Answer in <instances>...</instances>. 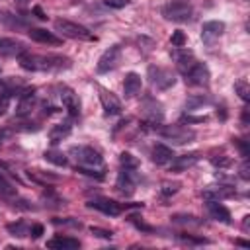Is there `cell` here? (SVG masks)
I'll return each instance as SVG.
<instances>
[{
    "instance_id": "cell-1",
    "label": "cell",
    "mask_w": 250,
    "mask_h": 250,
    "mask_svg": "<svg viewBox=\"0 0 250 250\" xmlns=\"http://www.w3.org/2000/svg\"><path fill=\"white\" fill-rule=\"evenodd\" d=\"M20 64L25 70H62V68H70V59L61 57V55H29L27 51L20 57Z\"/></svg>"
},
{
    "instance_id": "cell-2",
    "label": "cell",
    "mask_w": 250,
    "mask_h": 250,
    "mask_svg": "<svg viewBox=\"0 0 250 250\" xmlns=\"http://www.w3.org/2000/svg\"><path fill=\"white\" fill-rule=\"evenodd\" d=\"M55 29L61 31V33H62L64 37H68V39L96 41V35H94L88 27H84V25H80V23H76V21H70V20H55Z\"/></svg>"
},
{
    "instance_id": "cell-3",
    "label": "cell",
    "mask_w": 250,
    "mask_h": 250,
    "mask_svg": "<svg viewBox=\"0 0 250 250\" xmlns=\"http://www.w3.org/2000/svg\"><path fill=\"white\" fill-rule=\"evenodd\" d=\"M74 160L78 162V166H84V168H102L104 164V158L98 150H94L92 146H84V145H78V146H70L68 150Z\"/></svg>"
},
{
    "instance_id": "cell-4",
    "label": "cell",
    "mask_w": 250,
    "mask_h": 250,
    "mask_svg": "<svg viewBox=\"0 0 250 250\" xmlns=\"http://www.w3.org/2000/svg\"><path fill=\"white\" fill-rule=\"evenodd\" d=\"M193 8L184 0H172L162 8V16L170 21H188L191 20Z\"/></svg>"
},
{
    "instance_id": "cell-5",
    "label": "cell",
    "mask_w": 250,
    "mask_h": 250,
    "mask_svg": "<svg viewBox=\"0 0 250 250\" xmlns=\"http://www.w3.org/2000/svg\"><path fill=\"white\" fill-rule=\"evenodd\" d=\"M148 78H150L152 86H156L158 90H168L176 84L174 72L168 68H162V66H148Z\"/></svg>"
},
{
    "instance_id": "cell-6",
    "label": "cell",
    "mask_w": 250,
    "mask_h": 250,
    "mask_svg": "<svg viewBox=\"0 0 250 250\" xmlns=\"http://www.w3.org/2000/svg\"><path fill=\"white\" fill-rule=\"evenodd\" d=\"M158 135L172 141L174 145H186V143H191L195 139V131L191 129H186V127H166V129H158Z\"/></svg>"
},
{
    "instance_id": "cell-7",
    "label": "cell",
    "mask_w": 250,
    "mask_h": 250,
    "mask_svg": "<svg viewBox=\"0 0 250 250\" xmlns=\"http://www.w3.org/2000/svg\"><path fill=\"white\" fill-rule=\"evenodd\" d=\"M184 76H186V82H189V84H193V86H207L211 74H209L207 64L195 61V62L184 72Z\"/></svg>"
},
{
    "instance_id": "cell-8",
    "label": "cell",
    "mask_w": 250,
    "mask_h": 250,
    "mask_svg": "<svg viewBox=\"0 0 250 250\" xmlns=\"http://www.w3.org/2000/svg\"><path fill=\"white\" fill-rule=\"evenodd\" d=\"M119 57H121V47L119 45H111L107 51H104V55L98 59V72H109L117 66L119 62Z\"/></svg>"
},
{
    "instance_id": "cell-9",
    "label": "cell",
    "mask_w": 250,
    "mask_h": 250,
    "mask_svg": "<svg viewBox=\"0 0 250 250\" xmlns=\"http://www.w3.org/2000/svg\"><path fill=\"white\" fill-rule=\"evenodd\" d=\"M88 207L98 209V211H102L104 215H109V217H117L123 211V205L109 199V197H94V199L88 201Z\"/></svg>"
},
{
    "instance_id": "cell-10",
    "label": "cell",
    "mask_w": 250,
    "mask_h": 250,
    "mask_svg": "<svg viewBox=\"0 0 250 250\" xmlns=\"http://www.w3.org/2000/svg\"><path fill=\"white\" fill-rule=\"evenodd\" d=\"M100 102H102V107H104L105 115H119L121 113V102L109 90L100 88Z\"/></svg>"
},
{
    "instance_id": "cell-11",
    "label": "cell",
    "mask_w": 250,
    "mask_h": 250,
    "mask_svg": "<svg viewBox=\"0 0 250 250\" xmlns=\"http://www.w3.org/2000/svg\"><path fill=\"white\" fill-rule=\"evenodd\" d=\"M25 53V47L21 41L12 37H0V55L4 57H21Z\"/></svg>"
},
{
    "instance_id": "cell-12",
    "label": "cell",
    "mask_w": 250,
    "mask_h": 250,
    "mask_svg": "<svg viewBox=\"0 0 250 250\" xmlns=\"http://www.w3.org/2000/svg\"><path fill=\"white\" fill-rule=\"evenodd\" d=\"M225 31V23L223 21H205L203 27H201V39L205 43H213L215 39H219Z\"/></svg>"
},
{
    "instance_id": "cell-13",
    "label": "cell",
    "mask_w": 250,
    "mask_h": 250,
    "mask_svg": "<svg viewBox=\"0 0 250 250\" xmlns=\"http://www.w3.org/2000/svg\"><path fill=\"white\" fill-rule=\"evenodd\" d=\"M172 59H174V62L178 64V68L182 70V74L195 62V57H193V53L191 51H186V49H182V47H174L172 49Z\"/></svg>"
},
{
    "instance_id": "cell-14",
    "label": "cell",
    "mask_w": 250,
    "mask_h": 250,
    "mask_svg": "<svg viewBox=\"0 0 250 250\" xmlns=\"http://www.w3.org/2000/svg\"><path fill=\"white\" fill-rule=\"evenodd\" d=\"M27 35H29L35 43H43V45H61V43H62L57 35H53L51 31H47V29H43V27H31V29L27 31Z\"/></svg>"
},
{
    "instance_id": "cell-15",
    "label": "cell",
    "mask_w": 250,
    "mask_h": 250,
    "mask_svg": "<svg viewBox=\"0 0 250 250\" xmlns=\"http://www.w3.org/2000/svg\"><path fill=\"white\" fill-rule=\"evenodd\" d=\"M207 209H209V213H211V217H213L215 221H221V223H225V225H230V223H232L230 211H229L225 205H221L217 199H209Z\"/></svg>"
},
{
    "instance_id": "cell-16",
    "label": "cell",
    "mask_w": 250,
    "mask_h": 250,
    "mask_svg": "<svg viewBox=\"0 0 250 250\" xmlns=\"http://www.w3.org/2000/svg\"><path fill=\"white\" fill-rule=\"evenodd\" d=\"M115 188H117L119 193L127 195V197L133 195V191H135V180H133V176H131V170H125V168H123V172L117 176Z\"/></svg>"
},
{
    "instance_id": "cell-17",
    "label": "cell",
    "mask_w": 250,
    "mask_h": 250,
    "mask_svg": "<svg viewBox=\"0 0 250 250\" xmlns=\"http://www.w3.org/2000/svg\"><path fill=\"white\" fill-rule=\"evenodd\" d=\"M80 246V242L76 238H70V236H53L51 240H47V248H53V250H76Z\"/></svg>"
},
{
    "instance_id": "cell-18",
    "label": "cell",
    "mask_w": 250,
    "mask_h": 250,
    "mask_svg": "<svg viewBox=\"0 0 250 250\" xmlns=\"http://www.w3.org/2000/svg\"><path fill=\"white\" fill-rule=\"evenodd\" d=\"M61 100H62V105L68 109V113L74 117V115H78V111H80V102H78V96L70 90V88H62L61 90Z\"/></svg>"
},
{
    "instance_id": "cell-19",
    "label": "cell",
    "mask_w": 250,
    "mask_h": 250,
    "mask_svg": "<svg viewBox=\"0 0 250 250\" xmlns=\"http://www.w3.org/2000/svg\"><path fill=\"white\" fill-rule=\"evenodd\" d=\"M150 154H152V162H154V164H160V166L172 162L174 156H176L174 150H172L170 146H166V145H154Z\"/></svg>"
},
{
    "instance_id": "cell-20",
    "label": "cell",
    "mask_w": 250,
    "mask_h": 250,
    "mask_svg": "<svg viewBox=\"0 0 250 250\" xmlns=\"http://www.w3.org/2000/svg\"><path fill=\"white\" fill-rule=\"evenodd\" d=\"M141 86H143V80H141V76L137 72H129L125 76V80H123V92H125L127 98L137 96L141 92Z\"/></svg>"
},
{
    "instance_id": "cell-21",
    "label": "cell",
    "mask_w": 250,
    "mask_h": 250,
    "mask_svg": "<svg viewBox=\"0 0 250 250\" xmlns=\"http://www.w3.org/2000/svg\"><path fill=\"white\" fill-rule=\"evenodd\" d=\"M197 160H199V152H188V154H182V156H174V160H172V170H174V172L186 170V168L193 166Z\"/></svg>"
},
{
    "instance_id": "cell-22",
    "label": "cell",
    "mask_w": 250,
    "mask_h": 250,
    "mask_svg": "<svg viewBox=\"0 0 250 250\" xmlns=\"http://www.w3.org/2000/svg\"><path fill=\"white\" fill-rule=\"evenodd\" d=\"M33 102H35V90H33V88H31V90H25V92L20 96L16 113H18V115H25V113H29L31 107H33Z\"/></svg>"
},
{
    "instance_id": "cell-23",
    "label": "cell",
    "mask_w": 250,
    "mask_h": 250,
    "mask_svg": "<svg viewBox=\"0 0 250 250\" xmlns=\"http://www.w3.org/2000/svg\"><path fill=\"white\" fill-rule=\"evenodd\" d=\"M70 131H72V127H70L68 121L59 123V125H55V127L49 131V141H51L53 145H57V143H61L62 139H66V137L70 135Z\"/></svg>"
},
{
    "instance_id": "cell-24",
    "label": "cell",
    "mask_w": 250,
    "mask_h": 250,
    "mask_svg": "<svg viewBox=\"0 0 250 250\" xmlns=\"http://www.w3.org/2000/svg\"><path fill=\"white\" fill-rule=\"evenodd\" d=\"M43 156H45L47 162H51L55 166H66V156L62 152H59V150H45Z\"/></svg>"
},
{
    "instance_id": "cell-25",
    "label": "cell",
    "mask_w": 250,
    "mask_h": 250,
    "mask_svg": "<svg viewBox=\"0 0 250 250\" xmlns=\"http://www.w3.org/2000/svg\"><path fill=\"white\" fill-rule=\"evenodd\" d=\"M234 195V189H229V188H219V189H209L205 191V197L207 199H225V197H230Z\"/></svg>"
},
{
    "instance_id": "cell-26",
    "label": "cell",
    "mask_w": 250,
    "mask_h": 250,
    "mask_svg": "<svg viewBox=\"0 0 250 250\" xmlns=\"http://www.w3.org/2000/svg\"><path fill=\"white\" fill-rule=\"evenodd\" d=\"M119 162H121V166H123L125 170H135V168L139 166V160H137L131 152H121V154H119Z\"/></svg>"
},
{
    "instance_id": "cell-27",
    "label": "cell",
    "mask_w": 250,
    "mask_h": 250,
    "mask_svg": "<svg viewBox=\"0 0 250 250\" xmlns=\"http://www.w3.org/2000/svg\"><path fill=\"white\" fill-rule=\"evenodd\" d=\"M0 21L6 23V25H10V27H21V25H23V23L18 20V16H14V14H10V12H4V10H0Z\"/></svg>"
},
{
    "instance_id": "cell-28",
    "label": "cell",
    "mask_w": 250,
    "mask_h": 250,
    "mask_svg": "<svg viewBox=\"0 0 250 250\" xmlns=\"http://www.w3.org/2000/svg\"><path fill=\"white\" fill-rule=\"evenodd\" d=\"M29 178L35 180V182H41V184H45V182H57L59 180L57 176H49V174H45L41 170H29Z\"/></svg>"
},
{
    "instance_id": "cell-29",
    "label": "cell",
    "mask_w": 250,
    "mask_h": 250,
    "mask_svg": "<svg viewBox=\"0 0 250 250\" xmlns=\"http://www.w3.org/2000/svg\"><path fill=\"white\" fill-rule=\"evenodd\" d=\"M234 92H236L244 102L250 100V88H248V84H246L244 80H238V82L234 84Z\"/></svg>"
},
{
    "instance_id": "cell-30",
    "label": "cell",
    "mask_w": 250,
    "mask_h": 250,
    "mask_svg": "<svg viewBox=\"0 0 250 250\" xmlns=\"http://www.w3.org/2000/svg\"><path fill=\"white\" fill-rule=\"evenodd\" d=\"M8 232L14 236H25L27 227H25V223H12V225H8Z\"/></svg>"
},
{
    "instance_id": "cell-31",
    "label": "cell",
    "mask_w": 250,
    "mask_h": 250,
    "mask_svg": "<svg viewBox=\"0 0 250 250\" xmlns=\"http://www.w3.org/2000/svg\"><path fill=\"white\" fill-rule=\"evenodd\" d=\"M16 193V188L0 174V195H14Z\"/></svg>"
},
{
    "instance_id": "cell-32",
    "label": "cell",
    "mask_w": 250,
    "mask_h": 250,
    "mask_svg": "<svg viewBox=\"0 0 250 250\" xmlns=\"http://www.w3.org/2000/svg\"><path fill=\"white\" fill-rule=\"evenodd\" d=\"M170 43H172V47H184V43H186V33H184V31H174L172 37H170Z\"/></svg>"
},
{
    "instance_id": "cell-33",
    "label": "cell",
    "mask_w": 250,
    "mask_h": 250,
    "mask_svg": "<svg viewBox=\"0 0 250 250\" xmlns=\"http://www.w3.org/2000/svg\"><path fill=\"white\" fill-rule=\"evenodd\" d=\"M180 240L188 242V244H207L209 240L203 236H191V234H180Z\"/></svg>"
},
{
    "instance_id": "cell-34",
    "label": "cell",
    "mask_w": 250,
    "mask_h": 250,
    "mask_svg": "<svg viewBox=\"0 0 250 250\" xmlns=\"http://www.w3.org/2000/svg\"><path fill=\"white\" fill-rule=\"evenodd\" d=\"M174 223H186V225H201V221H195L191 215H174Z\"/></svg>"
},
{
    "instance_id": "cell-35",
    "label": "cell",
    "mask_w": 250,
    "mask_h": 250,
    "mask_svg": "<svg viewBox=\"0 0 250 250\" xmlns=\"http://www.w3.org/2000/svg\"><path fill=\"white\" fill-rule=\"evenodd\" d=\"M104 4L107 8H113V10H119V8H125L129 4V0H104Z\"/></svg>"
},
{
    "instance_id": "cell-36",
    "label": "cell",
    "mask_w": 250,
    "mask_h": 250,
    "mask_svg": "<svg viewBox=\"0 0 250 250\" xmlns=\"http://www.w3.org/2000/svg\"><path fill=\"white\" fill-rule=\"evenodd\" d=\"M211 164H213V166H219V168H227V166H230V158H229V156L211 158Z\"/></svg>"
},
{
    "instance_id": "cell-37",
    "label": "cell",
    "mask_w": 250,
    "mask_h": 250,
    "mask_svg": "<svg viewBox=\"0 0 250 250\" xmlns=\"http://www.w3.org/2000/svg\"><path fill=\"white\" fill-rule=\"evenodd\" d=\"M8 107H10V96H8V94H2V96H0V117L6 115Z\"/></svg>"
},
{
    "instance_id": "cell-38",
    "label": "cell",
    "mask_w": 250,
    "mask_h": 250,
    "mask_svg": "<svg viewBox=\"0 0 250 250\" xmlns=\"http://www.w3.org/2000/svg\"><path fill=\"white\" fill-rule=\"evenodd\" d=\"M92 230V234H96V236H100V238H111V230H105V229H100V227H92L90 229Z\"/></svg>"
},
{
    "instance_id": "cell-39",
    "label": "cell",
    "mask_w": 250,
    "mask_h": 250,
    "mask_svg": "<svg viewBox=\"0 0 250 250\" xmlns=\"http://www.w3.org/2000/svg\"><path fill=\"white\" fill-rule=\"evenodd\" d=\"M205 102H207V100H205L203 96H199V98H189V100L186 102V107H188V109H193L195 105H201V104H205Z\"/></svg>"
},
{
    "instance_id": "cell-40",
    "label": "cell",
    "mask_w": 250,
    "mask_h": 250,
    "mask_svg": "<svg viewBox=\"0 0 250 250\" xmlns=\"http://www.w3.org/2000/svg\"><path fill=\"white\" fill-rule=\"evenodd\" d=\"M178 188H180V184H162V193L164 195H172V193L178 191Z\"/></svg>"
},
{
    "instance_id": "cell-41",
    "label": "cell",
    "mask_w": 250,
    "mask_h": 250,
    "mask_svg": "<svg viewBox=\"0 0 250 250\" xmlns=\"http://www.w3.org/2000/svg\"><path fill=\"white\" fill-rule=\"evenodd\" d=\"M234 145L240 148V154H242L244 158H248V145H246V141H242V139H234Z\"/></svg>"
},
{
    "instance_id": "cell-42",
    "label": "cell",
    "mask_w": 250,
    "mask_h": 250,
    "mask_svg": "<svg viewBox=\"0 0 250 250\" xmlns=\"http://www.w3.org/2000/svg\"><path fill=\"white\" fill-rule=\"evenodd\" d=\"M41 234H43V225H33L31 227V236L33 238H39Z\"/></svg>"
},
{
    "instance_id": "cell-43",
    "label": "cell",
    "mask_w": 250,
    "mask_h": 250,
    "mask_svg": "<svg viewBox=\"0 0 250 250\" xmlns=\"http://www.w3.org/2000/svg\"><path fill=\"white\" fill-rule=\"evenodd\" d=\"M248 170H250V168H248V162H244V164L240 166V178H242V180H248V178H250V172H248Z\"/></svg>"
},
{
    "instance_id": "cell-44",
    "label": "cell",
    "mask_w": 250,
    "mask_h": 250,
    "mask_svg": "<svg viewBox=\"0 0 250 250\" xmlns=\"http://www.w3.org/2000/svg\"><path fill=\"white\" fill-rule=\"evenodd\" d=\"M33 14H35L39 20H47V14H45V12H43L39 6H33Z\"/></svg>"
},
{
    "instance_id": "cell-45",
    "label": "cell",
    "mask_w": 250,
    "mask_h": 250,
    "mask_svg": "<svg viewBox=\"0 0 250 250\" xmlns=\"http://www.w3.org/2000/svg\"><path fill=\"white\" fill-rule=\"evenodd\" d=\"M207 117H186V121H189V123H203Z\"/></svg>"
},
{
    "instance_id": "cell-46",
    "label": "cell",
    "mask_w": 250,
    "mask_h": 250,
    "mask_svg": "<svg viewBox=\"0 0 250 250\" xmlns=\"http://www.w3.org/2000/svg\"><path fill=\"white\" fill-rule=\"evenodd\" d=\"M242 123H244V125L248 123V109H244V111H242Z\"/></svg>"
},
{
    "instance_id": "cell-47",
    "label": "cell",
    "mask_w": 250,
    "mask_h": 250,
    "mask_svg": "<svg viewBox=\"0 0 250 250\" xmlns=\"http://www.w3.org/2000/svg\"><path fill=\"white\" fill-rule=\"evenodd\" d=\"M234 242H236L238 246H248V242H246V240H240V238H238V240H234Z\"/></svg>"
},
{
    "instance_id": "cell-48",
    "label": "cell",
    "mask_w": 250,
    "mask_h": 250,
    "mask_svg": "<svg viewBox=\"0 0 250 250\" xmlns=\"http://www.w3.org/2000/svg\"><path fill=\"white\" fill-rule=\"evenodd\" d=\"M16 2H18V4H20V6H25V4H27V2H29V0H16Z\"/></svg>"
}]
</instances>
